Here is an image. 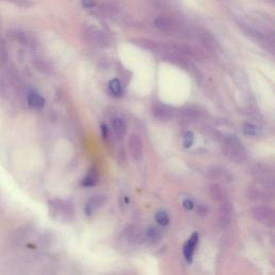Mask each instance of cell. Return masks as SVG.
<instances>
[{"instance_id": "cell-8", "label": "cell", "mask_w": 275, "mask_h": 275, "mask_svg": "<svg viewBox=\"0 0 275 275\" xmlns=\"http://www.w3.org/2000/svg\"><path fill=\"white\" fill-rule=\"evenodd\" d=\"M106 198L104 196H94L87 200V202L84 205V214L86 216H91L97 212V210H99L105 204Z\"/></svg>"}, {"instance_id": "cell-12", "label": "cell", "mask_w": 275, "mask_h": 275, "mask_svg": "<svg viewBox=\"0 0 275 275\" xmlns=\"http://www.w3.org/2000/svg\"><path fill=\"white\" fill-rule=\"evenodd\" d=\"M210 195L212 197L213 200L218 201V202H224V201L227 200V195L226 191L217 184L211 185L210 187Z\"/></svg>"}, {"instance_id": "cell-5", "label": "cell", "mask_w": 275, "mask_h": 275, "mask_svg": "<svg viewBox=\"0 0 275 275\" xmlns=\"http://www.w3.org/2000/svg\"><path fill=\"white\" fill-rule=\"evenodd\" d=\"M199 233L198 232H192L189 236V239L186 241V243L183 246V256H184L185 260L187 263H191L194 260L195 252L199 245Z\"/></svg>"}, {"instance_id": "cell-15", "label": "cell", "mask_w": 275, "mask_h": 275, "mask_svg": "<svg viewBox=\"0 0 275 275\" xmlns=\"http://www.w3.org/2000/svg\"><path fill=\"white\" fill-rule=\"evenodd\" d=\"M109 89L115 97H121L123 95V86L118 79H113L109 82Z\"/></svg>"}, {"instance_id": "cell-6", "label": "cell", "mask_w": 275, "mask_h": 275, "mask_svg": "<svg viewBox=\"0 0 275 275\" xmlns=\"http://www.w3.org/2000/svg\"><path fill=\"white\" fill-rule=\"evenodd\" d=\"M128 150L134 160H140L143 156V143L140 135L136 133L130 134L128 139Z\"/></svg>"}, {"instance_id": "cell-16", "label": "cell", "mask_w": 275, "mask_h": 275, "mask_svg": "<svg viewBox=\"0 0 275 275\" xmlns=\"http://www.w3.org/2000/svg\"><path fill=\"white\" fill-rule=\"evenodd\" d=\"M155 219L160 227H166L170 224V216L166 211H158V212L155 214Z\"/></svg>"}, {"instance_id": "cell-11", "label": "cell", "mask_w": 275, "mask_h": 275, "mask_svg": "<svg viewBox=\"0 0 275 275\" xmlns=\"http://www.w3.org/2000/svg\"><path fill=\"white\" fill-rule=\"evenodd\" d=\"M27 102L28 106L35 110H41L45 106V100L44 98L37 93V91H29L28 95H27Z\"/></svg>"}, {"instance_id": "cell-18", "label": "cell", "mask_w": 275, "mask_h": 275, "mask_svg": "<svg viewBox=\"0 0 275 275\" xmlns=\"http://www.w3.org/2000/svg\"><path fill=\"white\" fill-rule=\"evenodd\" d=\"M195 143V134L192 131H186L184 134V138H183V146L185 149H190L192 144Z\"/></svg>"}, {"instance_id": "cell-10", "label": "cell", "mask_w": 275, "mask_h": 275, "mask_svg": "<svg viewBox=\"0 0 275 275\" xmlns=\"http://www.w3.org/2000/svg\"><path fill=\"white\" fill-rule=\"evenodd\" d=\"M98 181H99V170L97 167H91L86 173L83 181H82V185L84 187H94L97 185Z\"/></svg>"}, {"instance_id": "cell-7", "label": "cell", "mask_w": 275, "mask_h": 275, "mask_svg": "<svg viewBox=\"0 0 275 275\" xmlns=\"http://www.w3.org/2000/svg\"><path fill=\"white\" fill-rule=\"evenodd\" d=\"M152 112H153V115L161 122H169L173 120V117H174L173 109L170 108L169 106L159 104V102H156L153 105Z\"/></svg>"}, {"instance_id": "cell-24", "label": "cell", "mask_w": 275, "mask_h": 275, "mask_svg": "<svg viewBox=\"0 0 275 275\" xmlns=\"http://www.w3.org/2000/svg\"><path fill=\"white\" fill-rule=\"evenodd\" d=\"M101 135H102V139L104 140H108L109 139V129H108V127L106 124H102L101 125Z\"/></svg>"}, {"instance_id": "cell-22", "label": "cell", "mask_w": 275, "mask_h": 275, "mask_svg": "<svg viewBox=\"0 0 275 275\" xmlns=\"http://www.w3.org/2000/svg\"><path fill=\"white\" fill-rule=\"evenodd\" d=\"M7 59V49L4 41H0V62H5Z\"/></svg>"}, {"instance_id": "cell-2", "label": "cell", "mask_w": 275, "mask_h": 275, "mask_svg": "<svg viewBox=\"0 0 275 275\" xmlns=\"http://www.w3.org/2000/svg\"><path fill=\"white\" fill-rule=\"evenodd\" d=\"M82 36L86 42L89 44L96 45V47H107L109 41L106 35L98 29L95 26H90V25H85L83 31H82Z\"/></svg>"}, {"instance_id": "cell-13", "label": "cell", "mask_w": 275, "mask_h": 275, "mask_svg": "<svg viewBox=\"0 0 275 275\" xmlns=\"http://www.w3.org/2000/svg\"><path fill=\"white\" fill-rule=\"evenodd\" d=\"M247 197L254 202H261V201L268 200V194L265 191H262L257 188H251L247 191Z\"/></svg>"}, {"instance_id": "cell-23", "label": "cell", "mask_w": 275, "mask_h": 275, "mask_svg": "<svg viewBox=\"0 0 275 275\" xmlns=\"http://www.w3.org/2000/svg\"><path fill=\"white\" fill-rule=\"evenodd\" d=\"M197 213L201 216H205L209 213V208L207 205H200L197 209Z\"/></svg>"}, {"instance_id": "cell-17", "label": "cell", "mask_w": 275, "mask_h": 275, "mask_svg": "<svg viewBox=\"0 0 275 275\" xmlns=\"http://www.w3.org/2000/svg\"><path fill=\"white\" fill-rule=\"evenodd\" d=\"M243 132L244 134L246 135H250V136H255V135H258L260 130L258 126H256L255 124H252V123H246L244 124L243 126Z\"/></svg>"}, {"instance_id": "cell-20", "label": "cell", "mask_w": 275, "mask_h": 275, "mask_svg": "<svg viewBox=\"0 0 275 275\" xmlns=\"http://www.w3.org/2000/svg\"><path fill=\"white\" fill-rule=\"evenodd\" d=\"M230 223H231V215L221 214V216H219V225H221L223 228L229 226Z\"/></svg>"}, {"instance_id": "cell-9", "label": "cell", "mask_w": 275, "mask_h": 275, "mask_svg": "<svg viewBox=\"0 0 275 275\" xmlns=\"http://www.w3.org/2000/svg\"><path fill=\"white\" fill-rule=\"evenodd\" d=\"M112 131L116 140H123L127 133V123L122 117H115L112 120Z\"/></svg>"}, {"instance_id": "cell-19", "label": "cell", "mask_w": 275, "mask_h": 275, "mask_svg": "<svg viewBox=\"0 0 275 275\" xmlns=\"http://www.w3.org/2000/svg\"><path fill=\"white\" fill-rule=\"evenodd\" d=\"M222 207H221V214H228V215H231L232 211H233V205L228 202V201H224V202H222Z\"/></svg>"}, {"instance_id": "cell-4", "label": "cell", "mask_w": 275, "mask_h": 275, "mask_svg": "<svg viewBox=\"0 0 275 275\" xmlns=\"http://www.w3.org/2000/svg\"><path fill=\"white\" fill-rule=\"evenodd\" d=\"M154 26L162 32H176L180 29V25L171 16L161 15L154 20Z\"/></svg>"}, {"instance_id": "cell-1", "label": "cell", "mask_w": 275, "mask_h": 275, "mask_svg": "<svg viewBox=\"0 0 275 275\" xmlns=\"http://www.w3.org/2000/svg\"><path fill=\"white\" fill-rule=\"evenodd\" d=\"M226 155L233 162H243L246 159V152L239 138L230 134L226 138Z\"/></svg>"}, {"instance_id": "cell-25", "label": "cell", "mask_w": 275, "mask_h": 275, "mask_svg": "<svg viewBox=\"0 0 275 275\" xmlns=\"http://www.w3.org/2000/svg\"><path fill=\"white\" fill-rule=\"evenodd\" d=\"M82 5L84 8H94L95 0H82Z\"/></svg>"}, {"instance_id": "cell-14", "label": "cell", "mask_w": 275, "mask_h": 275, "mask_svg": "<svg viewBox=\"0 0 275 275\" xmlns=\"http://www.w3.org/2000/svg\"><path fill=\"white\" fill-rule=\"evenodd\" d=\"M160 235L161 231L157 226H150L145 231V239L152 243L157 242L160 239Z\"/></svg>"}, {"instance_id": "cell-3", "label": "cell", "mask_w": 275, "mask_h": 275, "mask_svg": "<svg viewBox=\"0 0 275 275\" xmlns=\"http://www.w3.org/2000/svg\"><path fill=\"white\" fill-rule=\"evenodd\" d=\"M251 214L255 221L264 226L273 227L275 225V212L268 205H256L251 210Z\"/></svg>"}, {"instance_id": "cell-21", "label": "cell", "mask_w": 275, "mask_h": 275, "mask_svg": "<svg viewBox=\"0 0 275 275\" xmlns=\"http://www.w3.org/2000/svg\"><path fill=\"white\" fill-rule=\"evenodd\" d=\"M182 205L186 211H191V210H194V208H195V202H194V200L190 199V198H185V199H183V201H182Z\"/></svg>"}]
</instances>
